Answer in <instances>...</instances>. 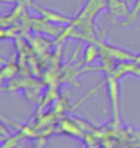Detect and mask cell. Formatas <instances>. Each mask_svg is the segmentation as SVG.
I'll list each match as a JSON object with an SVG mask.
<instances>
[{
    "mask_svg": "<svg viewBox=\"0 0 140 148\" xmlns=\"http://www.w3.org/2000/svg\"><path fill=\"white\" fill-rule=\"evenodd\" d=\"M19 1H21V0H0L1 4H14V5L18 4Z\"/></svg>",
    "mask_w": 140,
    "mask_h": 148,
    "instance_id": "10",
    "label": "cell"
},
{
    "mask_svg": "<svg viewBox=\"0 0 140 148\" xmlns=\"http://www.w3.org/2000/svg\"><path fill=\"white\" fill-rule=\"evenodd\" d=\"M135 63H137V64H140V52L139 53H136V58H135V60H133Z\"/></svg>",
    "mask_w": 140,
    "mask_h": 148,
    "instance_id": "13",
    "label": "cell"
},
{
    "mask_svg": "<svg viewBox=\"0 0 140 148\" xmlns=\"http://www.w3.org/2000/svg\"><path fill=\"white\" fill-rule=\"evenodd\" d=\"M22 1L26 4L27 8H33V7H34V4H36V3H34V0H22Z\"/></svg>",
    "mask_w": 140,
    "mask_h": 148,
    "instance_id": "11",
    "label": "cell"
},
{
    "mask_svg": "<svg viewBox=\"0 0 140 148\" xmlns=\"http://www.w3.org/2000/svg\"><path fill=\"white\" fill-rule=\"evenodd\" d=\"M33 8H36L37 12L40 14V16H43L44 19L52 22V23H56V25L67 26V25H70L71 21H73V16L65 15V14H62L59 11L51 10V8H44V7H41V5H38V4H34Z\"/></svg>",
    "mask_w": 140,
    "mask_h": 148,
    "instance_id": "4",
    "label": "cell"
},
{
    "mask_svg": "<svg viewBox=\"0 0 140 148\" xmlns=\"http://www.w3.org/2000/svg\"><path fill=\"white\" fill-rule=\"evenodd\" d=\"M100 45L96 42H88V45L84 49V59L82 62L84 64H91L93 62H96L97 59H100Z\"/></svg>",
    "mask_w": 140,
    "mask_h": 148,
    "instance_id": "8",
    "label": "cell"
},
{
    "mask_svg": "<svg viewBox=\"0 0 140 148\" xmlns=\"http://www.w3.org/2000/svg\"><path fill=\"white\" fill-rule=\"evenodd\" d=\"M119 79L114 77L113 74L108 73L104 78L106 82V88H107L108 93V100H110V106H111V114H113V123L114 126H118L121 123V112H119Z\"/></svg>",
    "mask_w": 140,
    "mask_h": 148,
    "instance_id": "1",
    "label": "cell"
},
{
    "mask_svg": "<svg viewBox=\"0 0 140 148\" xmlns=\"http://www.w3.org/2000/svg\"><path fill=\"white\" fill-rule=\"evenodd\" d=\"M19 71H21L19 63H15V62L5 63V62H3V64H1V71H0V81H1V85H5L7 81L14 79Z\"/></svg>",
    "mask_w": 140,
    "mask_h": 148,
    "instance_id": "6",
    "label": "cell"
},
{
    "mask_svg": "<svg viewBox=\"0 0 140 148\" xmlns=\"http://www.w3.org/2000/svg\"><path fill=\"white\" fill-rule=\"evenodd\" d=\"M139 15H140V0H136L133 7H132V10L129 12V15H128V18L124 22H121V25L125 27L130 26L132 23H135V21L139 18Z\"/></svg>",
    "mask_w": 140,
    "mask_h": 148,
    "instance_id": "9",
    "label": "cell"
},
{
    "mask_svg": "<svg viewBox=\"0 0 140 148\" xmlns=\"http://www.w3.org/2000/svg\"><path fill=\"white\" fill-rule=\"evenodd\" d=\"M107 12L113 23L124 22L130 12L126 0H107Z\"/></svg>",
    "mask_w": 140,
    "mask_h": 148,
    "instance_id": "3",
    "label": "cell"
},
{
    "mask_svg": "<svg viewBox=\"0 0 140 148\" xmlns=\"http://www.w3.org/2000/svg\"><path fill=\"white\" fill-rule=\"evenodd\" d=\"M58 133L60 134H66L70 137H77V138H82L85 134L81 130V126L78 121L74 118H65L59 122L58 125Z\"/></svg>",
    "mask_w": 140,
    "mask_h": 148,
    "instance_id": "5",
    "label": "cell"
},
{
    "mask_svg": "<svg viewBox=\"0 0 140 148\" xmlns=\"http://www.w3.org/2000/svg\"><path fill=\"white\" fill-rule=\"evenodd\" d=\"M21 1H22V0H21Z\"/></svg>",
    "mask_w": 140,
    "mask_h": 148,
    "instance_id": "15",
    "label": "cell"
},
{
    "mask_svg": "<svg viewBox=\"0 0 140 148\" xmlns=\"http://www.w3.org/2000/svg\"><path fill=\"white\" fill-rule=\"evenodd\" d=\"M86 148H88V147H86Z\"/></svg>",
    "mask_w": 140,
    "mask_h": 148,
    "instance_id": "14",
    "label": "cell"
},
{
    "mask_svg": "<svg viewBox=\"0 0 140 148\" xmlns=\"http://www.w3.org/2000/svg\"><path fill=\"white\" fill-rule=\"evenodd\" d=\"M66 26L63 25H56L52 22L44 19L43 16H36L32 18V30L37 34H43V36H49V37H58L65 32Z\"/></svg>",
    "mask_w": 140,
    "mask_h": 148,
    "instance_id": "2",
    "label": "cell"
},
{
    "mask_svg": "<svg viewBox=\"0 0 140 148\" xmlns=\"http://www.w3.org/2000/svg\"><path fill=\"white\" fill-rule=\"evenodd\" d=\"M26 38L32 44L33 51H36L37 53H44L45 51H48V48L51 45H54V41H49L48 38H45L43 34H37V36H26Z\"/></svg>",
    "mask_w": 140,
    "mask_h": 148,
    "instance_id": "7",
    "label": "cell"
},
{
    "mask_svg": "<svg viewBox=\"0 0 140 148\" xmlns=\"http://www.w3.org/2000/svg\"><path fill=\"white\" fill-rule=\"evenodd\" d=\"M44 144H45V140H40V141H37V144H36V148H44Z\"/></svg>",
    "mask_w": 140,
    "mask_h": 148,
    "instance_id": "12",
    "label": "cell"
}]
</instances>
